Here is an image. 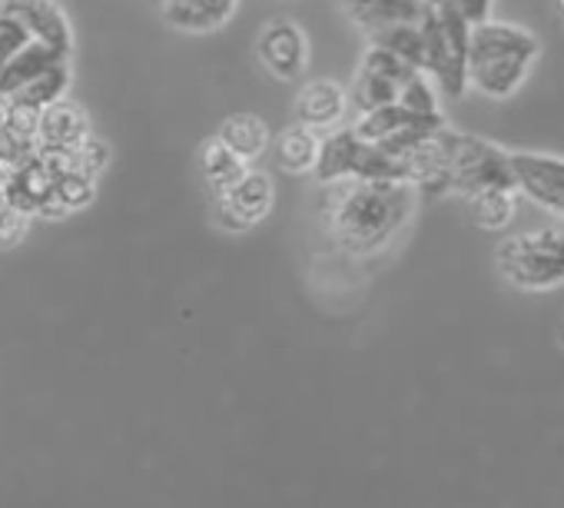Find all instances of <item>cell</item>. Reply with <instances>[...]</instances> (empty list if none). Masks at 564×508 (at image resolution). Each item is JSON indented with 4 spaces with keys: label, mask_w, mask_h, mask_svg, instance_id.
I'll list each match as a JSON object with an SVG mask.
<instances>
[{
    "label": "cell",
    "mask_w": 564,
    "mask_h": 508,
    "mask_svg": "<svg viewBox=\"0 0 564 508\" xmlns=\"http://www.w3.org/2000/svg\"><path fill=\"white\" fill-rule=\"evenodd\" d=\"M54 183H57V170L47 163L44 153H34V156H28V160L18 166L14 180L4 186L8 206L21 209V213H28V216H41L44 203H47L51 193H54Z\"/></svg>",
    "instance_id": "15"
},
{
    "label": "cell",
    "mask_w": 564,
    "mask_h": 508,
    "mask_svg": "<svg viewBox=\"0 0 564 508\" xmlns=\"http://www.w3.org/2000/svg\"><path fill=\"white\" fill-rule=\"evenodd\" d=\"M445 150H448V183L452 193H458L462 199L488 190H518V176L508 150L471 133H455L448 127H445Z\"/></svg>",
    "instance_id": "4"
},
{
    "label": "cell",
    "mask_w": 564,
    "mask_h": 508,
    "mask_svg": "<svg viewBox=\"0 0 564 508\" xmlns=\"http://www.w3.org/2000/svg\"><path fill=\"white\" fill-rule=\"evenodd\" d=\"M402 107L409 110H419V114H438V97H435V87L429 84V74L419 71L409 87L402 90Z\"/></svg>",
    "instance_id": "27"
},
{
    "label": "cell",
    "mask_w": 564,
    "mask_h": 508,
    "mask_svg": "<svg viewBox=\"0 0 564 508\" xmlns=\"http://www.w3.org/2000/svg\"><path fill=\"white\" fill-rule=\"evenodd\" d=\"M28 213H21V209H14V206H4L0 209V246H18L21 239H24V233H28Z\"/></svg>",
    "instance_id": "28"
},
{
    "label": "cell",
    "mask_w": 564,
    "mask_h": 508,
    "mask_svg": "<svg viewBox=\"0 0 564 508\" xmlns=\"http://www.w3.org/2000/svg\"><path fill=\"white\" fill-rule=\"evenodd\" d=\"M349 90L336 80H313L296 97V123L313 127L319 133L336 130L349 114Z\"/></svg>",
    "instance_id": "12"
},
{
    "label": "cell",
    "mask_w": 564,
    "mask_h": 508,
    "mask_svg": "<svg viewBox=\"0 0 564 508\" xmlns=\"http://www.w3.org/2000/svg\"><path fill=\"white\" fill-rule=\"evenodd\" d=\"M199 173H203V183L209 186V193L219 196L249 173V163L239 153H232L219 137H209L199 150Z\"/></svg>",
    "instance_id": "20"
},
{
    "label": "cell",
    "mask_w": 564,
    "mask_h": 508,
    "mask_svg": "<svg viewBox=\"0 0 564 508\" xmlns=\"http://www.w3.org/2000/svg\"><path fill=\"white\" fill-rule=\"evenodd\" d=\"M561 4H564V0H561Z\"/></svg>",
    "instance_id": "31"
},
{
    "label": "cell",
    "mask_w": 564,
    "mask_h": 508,
    "mask_svg": "<svg viewBox=\"0 0 564 508\" xmlns=\"http://www.w3.org/2000/svg\"><path fill=\"white\" fill-rule=\"evenodd\" d=\"M232 153H239L246 163L259 160L269 150V127L259 114H232L223 120L219 133H216Z\"/></svg>",
    "instance_id": "21"
},
{
    "label": "cell",
    "mask_w": 564,
    "mask_h": 508,
    "mask_svg": "<svg viewBox=\"0 0 564 508\" xmlns=\"http://www.w3.org/2000/svg\"><path fill=\"white\" fill-rule=\"evenodd\" d=\"M419 190L405 180H336L323 183V216L333 239L352 257L386 249L412 219Z\"/></svg>",
    "instance_id": "1"
},
{
    "label": "cell",
    "mask_w": 564,
    "mask_h": 508,
    "mask_svg": "<svg viewBox=\"0 0 564 508\" xmlns=\"http://www.w3.org/2000/svg\"><path fill=\"white\" fill-rule=\"evenodd\" d=\"M346 18L366 31L369 37L376 31L395 28V24H422L429 14L425 0H343Z\"/></svg>",
    "instance_id": "14"
},
{
    "label": "cell",
    "mask_w": 564,
    "mask_h": 508,
    "mask_svg": "<svg viewBox=\"0 0 564 508\" xmlns=\"http://www.w3.org/2000/svg\"><path fill=\"white\" fill-rule=\"evenodd\" d=\"M422 34H425V74L435 77L442 94L462 97L468 87L471 24L445 0L442 8H429L422 21Z\"/></svg>",
    "instance_id": "5"
},
{
    "label": "cell",
    "mask_w": 564,
    "mask_h": 508,
    "mask_svg": "<svg viewBox=\"0 0 564 508\" xmlns=\"http://www.w3.org/2000/svg\"><path fill=\"white\" fill-rule=\"evenodd\" d=\"M323 140L326 133L313 130V127H290V130H282L272 143V160L282 173H310L316 170L319 163V153H323Z\"/></svg>",
    "instance_id": "17"
},
{
    "label": "cell",
    "mask_w": 564,
    "mask_h": 508,
    "mask_svg": "<svg viewBox=\"0 0 564 508\" xmlns=\"http://www.w3.org/2000/svg\"><path fill=\"white\" fill-rule=\"evenodd\" d=\"M8 14H14L28 34L41 44H51L54 51L67 54L70 57V47H74V31H70V21L67 14L54 4V0H0Z\"/></svg>",
    "instance_id": "11"
},
{
    "label": "cell",
    "mask_w": 564,
    "mask_h": 508,
    "mask_svg": "<svg viewBox=\"0 0 564 508\" xmlns=\"http://www.w3.org/2000/svg\"><path fill=\"white\" fill-rule=\"evenodd\" d=\"M514 193L518 190H488V193H475L465 196V213L475 226L481 229H501L514 219Z\"/></svg>",
    "instance_id": "24"
},
{
    "label": "cell",
    "mask_w": 564,
    "mask_h": 508,
    "mask_svg": "<svg viewBox=\"0 0 564 508\" xmlns=\"http://www.w3.org/2000/svg\"><path fill=\"white\" fill-rule=\"evenodd\" d=\"M90 137V123H87V114L74 104V100H57L54 107H47L41 114V133H37V143H41V153H64V150H74L77 143H84Z\"/></svg>",
    "instance_id": "16"
},
{
    "label": "cell",
    "mask_w": 564,
    "mask_h": 508,
    "mask_svg": "<svg viewBox=\"0 0 564 508\" xmlns=\"http://www.w3.org/2000/svg\"><path fill=\"white\" fill-rule=\"evenodd\" d=\"M372 44L376 47H386L395 57H402L405 64L425 71V34H422V24H395V28L376 31L372 34Z\"/></svg>",
    "instance_id": "25"
},
{
    "label": "cell",
    "mask_w": 564,
    "mask_h": 508,
    "mask_svg": "<svg viewBox=\"0 0 564 508\" xmlns=\"http://www.w3.org/2000/svg\"><path fill=\"white\" fill-rule=\"evenodd\" d=\"M362 147H366V140H362L352 127L329 133V137L323 140V153H319V163H316L319 183H336V180L356 176Z\"/></svg>",
    "instance_id": "19"
},
{
    "label": "cell",
    "mask_w": 564,
    "mask_h": 508,
    "mask_svg": "<svg viewBox=\"0 0 564 508\" xmlns=\"http://www.w3.org/2000/svg\"><path fill=\"white\" fill-rule=\"evenodd\" d=\"M70 61L67 54L54 51L51 44H41V41H31L18 57H11L4 67H0V94L14 97L18 90H24L34 77H41L44 71H51L54 64H64Z\"/></svg>",
    "instance_id": "18"
},
{
    "label": "cell",
    "mask_w": 564,
    "mask_h": 508,
    "mask_svg": "<svg viewBox=\"0 0 564 508\" xmlns=\"http://www.w3.org/2000/svg\"><path fill=\"white\" fill-rule=\"evenodd\" d=\"M498 277L521 293H547L564 287V226L524 229L498 242Z\"/></svg>",
    "instance_id": "3"
},
{
    "label": "cell",
    "mask_w": 564,
    "mask_h": 508,
    "mask_svg": "<svg viewBox=\"0 0 564 508\" xmlns=\"http://www.w3.org/2000/svg\"><path fill=\"white\" fill-rule=\"evenodd\" d=\"M448 4H452L471 28L485 24L488 14H491V0H448Z\"/></svg>",
    "instance_id": "29"
},
{
    "label": "cell",
    "mask_w": 564,
    "mask_h": 508,
    "mask_svg": "<svg viewBox=\"0 0 564 508\" xmlns=\"http://www.w3.org/2000/svg\"><path fill=\"white\" fill-rule=\"evenodd\" d=\"M67 90H70V61L54 64L41 77H34L24 90H18L11 100L21 104V107H31V110H41L44 114L47 107H54L57 100H64Z\"/></svg>",
    "instance_id": "23"
},
{
    "label": "cell",
    "mask_w": 564,
    "mask_h": 508,
    "mask_svg": "<svg viewBox=\"0 0 564 508\" xmlns=\"http://www.w3.org/2000/svg\"><path fill=\"white\" fill-rule=\"evenodd\" d=\"M160 11H163V21L173 31L213 34V31L226 28L236 18L239 0H163Z\"/></svg>",
    "instance_id": "13"
},
{
    "label": "cell",
    "mask_w": 564,
    "mask_h": 508,
    "mask_svg": "<svg viewBox=\"0 0 564 508\" xmlns=\"http://www.w3.org/2000/svg\"><path fill=\"white\" fill-rule=\"evenodd\" d=\"M97 193V180L87 176V173H77V170H64L57 173V183H54V193L51 199L44 203L41 216L44 219H61L74 209H84Z\"/></svg>",
    "instance_id": "22"
},
{
    "label": "cell",
    "mask_w": 564,
    "mask_h": 508,
    "mask_svg": "<svg viewBox=\"0 0 564 508\" xmlns=\"http://www.w3.org/2000/svg\"><path fill=\"white\" fill-rule=\"evenodd\" d=\"M310 37L306 31L296 24V21H269L262 31H259V41H256V61L265 74H272L275 80L290 84L296 77L306 74L310 67Z\"/></svg>",
    "instance_id": "9"
},
{
    "label": "cell",
    "mask_w": 564,
    "mask_h": 508,
    "mask_svg": "<svg viewBox=\"0 0 564 508\" xmlns=\"http://www.w3.org/2000/svg\"><path fill=\"white\" fill-rule=\"evenodd\" d=\"M511 166L518 176V193L564 219V156L511 150Z\"/></svg>",
    "instance_id": "10"
},
{
    "label": "cell",
    "mask_w": 564,
    "mask_h": 508,
    "mask_svg": "<svg viewBox=\"0 0 564 508\" xmlns=\"http://www.w3.org/2000/svg\"><path fill=\"white\" fill-rule=\"evenodd\" d=\"M541 44L518 24L485 21L471 28L468 41V84L488 100H508L528 80Z\"/></svg>",
    "instance_id": "2"
},
{
    "label": "cell",
    "mask_w": 564,
    "mask_h": 508,
    "mask_svg": "<svg viewBox=\"0 0 564 508\" xmlns=\"http://www.w3.org/2000/svg\"><path fill=\"white\" fill-rule=\"evenodd\" d=\"M31 41L34 37L28 34V28L14 14H8L4 4H0V67H4L11 57H18Z\"/></svg>",
    "instance_id": "26"
},
{
    "label": "cell",
    "mask_w": 564,
    "mask_h": 508,
    "mask_svg": "<svg viewBox=\"0 0 564 508\" xmlns=\"http://www.w3.org/2000/svg\"><path fill=\"white\" fill-rule=\"evenodd\" d=\"M419 74V67L405 64L402 57H395L386 47H369L359 74L349 87V104L356 114H372L392 104H402V90L409 87V80Z\"/></svg>",
    "instance_id": "6"
},
{
    "label": "cell",
    "mask_w": 564,
    "mask_h": 508,
    "mask_svg": "<svg viewBox=\"0 0 564 508\" xmlns=\"http://www.w3.org/2000/svg\"><path fill=\"white\" fill-rule=\"evenodd\" d=\"M213 199H216V206H213L216 226L226 233H246L272 213L275 186H272L269 173L249 166V173L239 183H232L226 193H219Z\"/></svg>",
    "instance_id": "8"
},
{
    "label": "cell",
    "mask_w": 564,
    "mask_h": 508,
    "mask_svg": "<svg viewBox=\"0 0 564 508\" xmlns=\"http://www.w3.org/2000/svg\"><path fill=\"white\" fill-rule=\"evenodd\" d=\"M352 130L362 140H369L389 153L405 156L419 143H425L429 137L445 130V120H442V114H419V110H409L402 104H392V107H382L372 114H359Z\"/></svg>",
    "instance_id": "7"
},
{
    "label": "cell",
    "mask_w": 564,
    "mask_h": 508,
    "mask_svg": "<svg viewBox=\"0 0 564 508\" xmlns=\"http://www.w3.org/2000/svg\"><path fill=\"white\" fill-rule=\"evenodd\" d=\"M425 4H429V8H442V4H445V0H425Z\"/></svg>",
    "instance_id": "30"
}]
</instances>
